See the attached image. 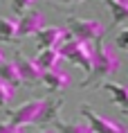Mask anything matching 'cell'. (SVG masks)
Returning <instances> with one entry per match:
<instances>
[{
    "mask_svg": "<svg viewBox=\"0 0 128 133\" xmlns=\"http://www.w3.org/2000/svg\"><path fill=\"white\" fill-rule=\"evenodd\" d=\"M101 90L108 92V97L112 104H117L121 108V113H128V90L124 84H117V81H103L101 84Z\"/></svg>",
    "mask_w": 128,
    "mask_h": 133,
    "instance_id": "cell-10",
    "label": "cell"
},
{
    "mask_svg": "<svg viewBox=\"0 0 128 133\" xmlns=\"http://www.w3.org/2000/svg\"><path fill=\"white\" fill-rule=\"evenodd\" d=\"M63 108V97H47L45 99V111L41 122H54L58 117V111Z\"/></svg>",
    "mask_w": 128,
    "mask_h": 133,
    "instance_id": "cell-16",
    "label": "cell"
},
{
    "mask_svg": "<svg viewBox=\"0 0 128 133\" xmlns=\"http://www.w3.org/2000/svg\"><path fill=\"white\" fill-rule=\"evenodd\" d=\"M34 63L41 68L43 72H45V70H54V68H58V63H61L58 48H45V50H38V54H36Z\"/></svg>",
    "mask_w": 128,
    "mask_h": 133,
    "instance_id": "cell-11",
    "label": "cell"
},
{
    "mask_svg": "<svg viewBox=\"0 0 128 133\" xmlns=\"http://www.w3.org/2000/svg\"><path fill=\"white\" fill-rule=\"evenodd\" d=\"M14 63H16V70H18V77H20V84H41L43 70L34 63V59L16 54Z\"/></svg>",
    "mask_w": 128,
    "mask_h": 133,
    "instance_id": "cell-8",
    "label": "cell"
},
{
    "mask_svg": "<svg viewBox=\"0 0 128 133\" xmlns=\"http://www.w3.org/2000/svg\"><path fill=\"white\" fill-rule=\"evenodd\" d=\"M117 2H121V5H128V0H117Z\"/></svg>",
    "mask_w": 128,
    "mask_h": 133,
    "instance_id": "cell-24",
    "label": "cell"
},
{
    "mask_svg": "<svg viewBox=\"0 0 128 133\" xmlns=\"http://www.w3.org/2000/svg\"><path fill=\"white\" fill-rule=\"evenodd\" d=\"M121 68V61L119 56L115 54V50L108 45L106 41H99L92 45V65H90V72H88V77L83 79V86H94L99 84L101 79H108L117 75Z\"/></svg>",
    "mask_w": 128,
    "mask_h": 133,
    "instance_id": "cell-1",
    "label": "cell"
},
{
    "mask_svg": "<svg viewBox=\"0 0 128 133\" xmlns=\"http://www.w3.org/2000/svg\"><path fill=\"white\" fill-rule=\"evenodd\" d=\"M32 2H36V0H11V11L20 16L27 9H32Z\"/></svg>",
    "mask_w": 128,
    "mask_h": 133,
    "instance_id": "cell-18",
    "label": "cell"
},
{
    "mask_svg": "<svg viewBox=\"0 0 128 133\" xmlns=\"http://www.w3.org/2000/svg\"><path fill=\"white\" fill-rule=\"evenodd\" d=\"M0 79H2L9 88H14V90L20 88V77H18V70H16L14 61H7V59H5V61L0 63Z\"/></svg>",
    "mask_w": 128,
    "mask_h": 133,
    "instance_id": "cell-12",
    "label": "cell"
},
{
    "mask_svg": "<svg viewBox=\"0 0 128 133\" xmlns=\"http://www.w3.org/2000/svg\"><path fill=\"white\" fill-rule=\"evenodd\" d=\"M0 133H22V126H16L11 122H0Z\"/></svg>",
    "mask_w": 128,
    "mask_h": 133,
    "instance_id": "cell-20",
    "label": "cell"
},
{
    "mask_svg": "<svg viewBox=\"0 0 128 133\" xmlns=\"http://www.w3.org/2000/svg\"><path fill=\"white\" fill-rule=\"evenodd\" d=\"M36 45L38 50H45V48H58L63 41L70 38L67 29L65 27H58V25H45L41 32H36Z\"/></svg>",
    "mask_w": 128,
    "mask_h": 133,
    "instance_id": "cell-7",
    "label": "cell"
},
{
    "mask_svg": "<svg viewBox=\"0 0 128 133\" xmlns=\"http://www.w3.org/2000/svg\"><path fill=\"white\" fill-rule=\"evenodd\" d=\"M43 111H45V99H29V102L16 106V108H5L7 122H11L16 126H27V124L41 122Z\"/></svg>",
    "mask_w": 128,
    "mask_h": 133,
    "instance_id": "cell-4",
    "label": "cell"
},
{
    "mask_svg": "<svg viewBox=\"0 0 128 133\" xmlns=\"http://www.w3.org/2000/svg\"><path fill=\"white\" fill-rule=\"evenodd\" d=\"M117 48H119L121 52H126V50H128V27H126V25H121L119 32H117Z\"/></svg>",
    "mask_w": 128,
    "mask_h": 133,
    "instance_id": "cell-19",
    "label": "cell"
},
{
    "mask_svg": "<svg viewBox=\"0 0 128 133\" xmlns=\"http://www.w3.org/2000/svg\"><path fill=\"white\" fill-rule=\"evenodd\" d=\"M0 43H18L16 36V21L7 18V16H0Z\"/></svg>",
    "mask_w": 128,
    "mask_h": 133,
    "instance_id": "cell-13",
    "label": "cell"
},
{
    "mask_svg": "<svg viewBox=\"0 0 128 133\" xmlns=\"http://www.w3.org/2000/svg\"><path fill=\"white\" fill-rule=\"evenodd\" d=\"M65 29L72 38H79L88 45L103 41V36H106V25L101 21H94V18H74L72 16L65 23Z\"/></svg>",
    "mask_w": 128,
    "mask_h": 133,
    "instance_id": "cell-2",
    "label": "cell"
},
{
    "mask_svg": "<svg viewBox=\"0 0 128 133\" xmlns=\"http://www.w3.org/2000/svg\"><path fill=\"white\" fill-rule=\"evenodd\" d=\"M14 95H16V90L9 88V86L0 79V108H9V102L14 99Z\"/></svg>",
    "mask_w": 128,
    "mask_h": 133,
    "instance_id": "cell-17",
    "label": "cell"
},
{
    "mask_svg": "<svg viewBox=\"0 0 128 133\" xmlns=\"http://www.w3.org/2000/svg\"><path fill=\"white\" fill-rule=\"evenodd\" d=\"M52 2H56L61 7H72V5H79V2H83V0H52Z\"/></svg>",
    "mask_w": 128,
    "mask_h": 133,
    "instance_id": "cell-21",
    "label": "cell"
},
{
    "mask_svg": "<svg viewBox=\"0 0 128 133\" xmlns=\"http://www.w3.org/2000/svg\"><path fill=\"white\" fill-rule=\"evenodd\" d=\"M106 2L108 11H110V16H112V25H124L128 18V5H121V2H117V0H103Z\"/></svg>",
    "mask_w": 128,
    "mask_h": 133,
    "instance_id": "cell-14",
    "label": "cell"
},
{
    "mask_svg": "<svg viewBox=\"0 0 128 133\" xmlns=\"http://www.w3.org/2000/svg\"><path fill=\"white\" fill-rule=\"evenodd\" d=\"M52 124H54L56 133H92L85 122H63V119L56 117Z\"/></svg>",
    "mask_w": 128,
    "mask_h": 133,
    "instance_id": "cell-15",
    "label": "cell"
},
{
    "mask_svg": "<svg viewBox=\"0 0 128 133\" xmlns=\"http://www.w3.org/2000/svg\"><path fill=\"white\" fill-rule=\"evenodd\" d=\"M43 27H45V16H43V11H38V9H27L25 14H20V21H16V36L18 38L34 36Z\"/></svg>",
    "mask_w": 128,
    "mask_h": 133,
    "instance_id": "cell-6",
    "label": "cell"
},
{
    "mask_svg": "<svg viewBox=\"0 0 128 133\" xmlns=\"http://www.w3.org/2000/svg\"><path fill=\"white\" fill-rule=\"evenodd\" d=\"M36 133H54V131H50V129H43V131H36Z\"/></svg>",
    "mask_w": 128,
    "mask_h": 133,
    "instance_id": "cell-22",
    "label": "cell"
},
{
    "mask_svg": "<svg viewBox=\"0 0 128 133\" xmlns=\"http://www.w3.org/2000/svg\"><path fill=\"white\" fill-rule=\"evenodd\" d=\"M41 84H45V88L50 92H63L65 88H70V75L61 68H54V70H45L41 75Z\"/></svg>",
    "mask_w": 128,
    "mask_h": 133,
    "instance_id": "cell-9",
    "label": "cell"
},
{
    "mask_svg": "<svg viewBox=\"0 0 128 133\" xmlns=\"http://www.w3.org/2000/svg\"><path fill=\"white\" fill-rule=\"evenodd\" d=\"M2 61H5V54H2V52H0V63H2Z\"/></svg>",
    "mask_w": 128,
    "mask_h": 133,
    "instance_id": "cell-23",
    "label": "cell"
},
{
    "mask_svg": "<svg viewBox=\"0 0 128 133\" xmlns=\"http://www.w3.org/2000/svg\"><path fill=\"white\" fill-rule=\"evenodd\" d=\"M58 54H61V59L70 61L72 65L81 68L85 75L90 72V65H92V45H88V43L70 36L67 41H63L58 45Z\"/></svg>",
    "mask_w": 128,
    "mask_h": 133,
    "instance_id": "cell-3",
    "label": "cell"
},
{
    "mask_svg": "<svg viewBox=\"0 0 128 133\" xmlns=\"http://www.w3.org/2000/svg\"><path fill=\"white\" fill-rule=\"evenodd\" d=\"M79 113L85 117V124L90 126L92 133H128V129H126L124 122H117V119L99 115L90 104H81L79 106Z\"/></svg>",
    "mask_w": 128,
    "mask_h": 133,
    "instance_id": "cell-5",
    "label": "cell"
}]
</instances>
